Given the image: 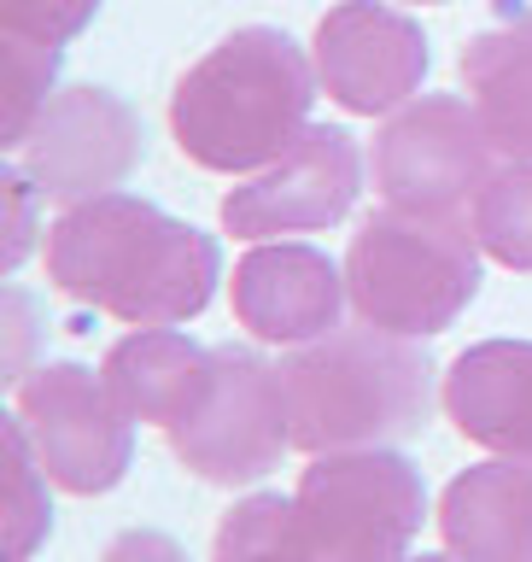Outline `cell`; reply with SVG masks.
<instances>
[{
  "mask_svg": "<svg viewBox=\"0 0 532 562\" xmlns=\"http://www.w3.org/2000/svg\"><path fill=\"white\" fill-rule=\"evenodd\" d=\"M223 252L193 228L135 193H94L59 211L47 228V276L77 305H94L135 328H176L217 293Z\"/></svg>",
  "mask_w": 532,
  "mask_h": 562,
  "instance_id": "obj_1",
  "label": "cell"
},
{
  "mask_svg": "<svg viewBox=\"0 0 532 562\" xmlns=\"http://www.w3.org/2000/svg\"><path fill=\"white\" fill-rule=\"evenodd\" d=\"M316 65L287 30L246 24L182 70L170 94V135L182 158L217 176L270 170L310 130Z\"/></svg>",
  "mask_w": 532,
  "mask_h": 562,
  "instance_id": "obj_2",
  "label": "cell"
},
{
  "mask_svg": "<svg viewBox=\"0 0 532 562\" xmlns=\"http://www.w3.org/2000/svg\"><path fill=\"white\" fill-rule=\"evenodd\" d=\"M433 358L416 334L393 328H328L322 340L293 346L281 363L293 446L310 457L381 451L428 428L433 416Z\"/></svg>",
  "mask_w": 532,
  "mask_h": 562,
  "instance_id": "obj_3",
  "label": "cell"
},
{
  "mask_svg": "<svg viewBox=\"0 0 532 562\" xmlns=\"http://www.w3.org/2000/svg\"><path fill=\"white\" fill-rule=\"evenodd\" d=\"M480 235L463 211H375L346 252V293L363 323L393 334L451 328L480 293Z\"/></svg>",
  "mask_w": 532,
  "mask_h": 562,
  "instance_id": "obj_4",
  "label": "cell"
},
{
  "mask_svg": "<svg viewBox=\"0 0 532 562\" xmlns=\"http://www.w3.org/2000/svg\"><path fill=\"white\" fill-rule=\"evenodd\" d=\"M428 486L398 451H333L298 474L293 527L310 562H410Z\"/></svg>",
  "mask_w": 532,
  "mask_h": 562,
  "instance_id": "obj_5",
  "label": "cell"
},
{
  "mask_svg": "<svg viewBox=\"0 0 532 562\" xmlns=\"http://www.w3.org/2000/svg\"><path fill=\"white\" fill-rule=\"evenodd\" d=\"M12 416L24 422L35 457H42L47 481L94 498L112 492L129 474V411L112 398L105 375L94 381V369L82 363H42L12 386Z\"/></svg>",
  "mask_w": 532,
  "mask_h": 562,
  "instance_id": "obj_6",
  "label": "cell"
},
{
  "mask_svg": "<svg viewBox=\"0 0 532 562\" xmlns=\"http://www.w3.org/2000/svg\"><path fill=\"white\" fill-rule=\"evenodd\" d=\"M170 446L211 486H246L258 474H270L281 451L293 446L281 369L246 346H217L211 393L182 428H170Z\"/></svg>",
  "mask_w": 532,
  "mask_h": 562,
  "instance_id": "obj_7",
  "label": "cell"
},
{
  "mask_svg": "<svg viewBox=\"0 0 532 562\" xmlns=\"http://www.w3.org/2000/svg\"><path fill=\"white\" fill-rule=\"evenodd\" d=\"M491 135L474 100L421 94L398 105L375 135V188L386 205L404 211H463L491 176Z\"/></svg>",
  "mask_w": 532,
  "mask_h": 562,
  "instance_id": "obj_8",
  "label": "cell"
},
{
  "mask_svg": "<svg viewBox=\"0 0 532 562\" xmlns=\"http://www.w3.org/2000/svg\"><path fill=\"white\" fill-rule=\"evenodd\" d=\"M12 165L30 176L42 200H94L140 165V117L112 88H65L12 147Z\"/></svg>",
  "mask_w": 532,
  "mask_h": 562,
  "instance_id": "obj_9",
  "label": "cell"
},
{
  "mask_svg": "<svg viewBox=\"0 0 532 562\" xmlns=\"http://www.w3.org/2000/svg\"><path fill=\"white\" fill-rule=\"evenodd\" d=\"M358 188H363L358 135L333 130V123H310L270 170H258L246 188L223 193V228L240 240L333 228L358 205Z\"/></svg>",
  "mask_w": 532,
  "mask_h": 562,
  "instance_id": "obj_10",
  "label": "cell"
},
{
  "mask_svg": "<svg viewBox=\"0 0 532 562\" xmlns=\"http://www.w3.org/2000/svg\"><path fill=\"white\" fill-rule=\"evenodd\" d=\"M428 77V35L416 18L381 0H340L316 24V82L346 112L375 117L416 100Z\"/></svg>",
  "mask_w": 532,
  "mask_h": 562,
  "instance_id": "obj_11",
  "label": "cell"
},
{
  "mask_svg": "<svg viewBox=\"0 0 532 562\" xmlns=\"http://www.w3.org/2000/svg\"><path fill=\"white\" fill-rule=\"evenodd\" d=\"M228 299H235L240 328H252L258 340L305 346V340H322L328 328H340V305L351 293L328 252L281 240V246H252L235 263Z\"/></svg>",
  "mask_w": 532,
  "mask_h": 562,
  "instance_id": "obj_12",
  "label": "cell"
},
{
  "mask_svg": "<svg viewBox=\"0 0 532 562\" xmlns=\"http://www.w3.org/2000/svg\"><path fill=\"white\" fill-rule=\"evenodd\" d=\"M445 411L474 446L532 457V340L468 346L445 375Z\"/></svg>",
  "mask_w": 532,
  "mask_h": 562,
  "instance_id": "obj_13",
  "label": "cell"
},
{
  "mask_svg": "<svg viewBox=\"0 0 532 562\" xmlns=\"http://www.w3.org/2000/svg\"><path fill=\"white\" fill-rule=\"evenodd\" d=\"M105 386L129 411V422H152V428H182V422L205 404L211 375H217V351L193 346L176 328H140L129 340L105 351Z\"/></svg>",
  "mask_w": 532,
  "mask_h": 562,
  "instance_id": "obj_14",
  "label": "cell"
},
{
  "mask_svg": "<svg viewBox=\"0 0 532 562\" xmlns=\"http://www.w3.org/2000/svg\"><path fill=\"white\" fill-rule=\"evenodd\" d=\"M439 533L463 562H532V457L456 474L439 498Z\"/></svg>",
  "mask_w": 532,
  "mask_h": 562,
  "instance_id": "obj_15",
  "label": "cell"
},
{
  "mask_svg": "<svg viewBox=\"0 0 532 562\" xmlns=\"http://www.w3.org/2000/svg\"><path fill=\"white\" fill-rule=\"evenodd\" d=\"M463 88L503 158H532V7L463 47Z\"/></svg>",
  "mask_w": 532,
  "mask_h": 562,
  "instance_id": "obj_16",
  "label": "cell"
},
{
  "mask_svg": "<svg viewBox=\"0 0 532 562\" xmlns=\"http://www.w3.org/2000/svg\"><path fill=\"white\" fill-rule=\"evenodd\" d=\"M474 235L503 270H532V158H509L474 193Z\"/></svg>",
  "mask_w": 532,
  "mask_h": 562,
  "instance_id": "obj_17",
  "label": "cell"
},
{
  "mask_svg": "<svg viewBox=\"0 0 532 562\" xmlns=\"http://www.w3.org/2000/svg\"><path fill=\"white\" fill-rule=\"evenodd\" d=\"M217 562H310L293 527V498H281V492L240 498L217 527Z\"/></svg>",
  "mask_w": 532,
  "mask_h": 562,
  "instance_id": "obj_18",
  "label": "cell"
},
{
  "mask_svg": "<svg viewBox=\"0 0 532 562\" xmlns=\"http://www.w3.org/2000/svg\"><path fill=\"white\" fill-rule=\"evenodd\" d=\"M7 463H12V492H7V562H30V551L47 539L53 527V509H47V469L35 457L24 422H7Z\"/></svg>",
  "mask_w": 532,
  "mask_h": 562,
  "instance_id": "obj_19",
  "label": "cell"
},
{
  "mask_svg": "<svg viewBox=\"0 0 532 562\" xmlns=\"http://www.w3.org/2000/svg\"><path fill=\"white\" fill-rule=\"evenodd\" d=\"M7 70H12V94H7V153L24 140V130L42 117L53 70H59V47L47 42H24V35H7Z\"/></svg>",
  "mask_w": 532,
  "mask_h": 562,
  "instance_id": "obj_20",
  "label": "cell"
},
{
  "mask_svg": "<svg viewBox=\"0 0 532 562\" xmlns=\"http://www.w3.org/2000/svg\"><path fill=\"white\" fill-rule=\"evenodd\" d=\"M94 12H100V0H0L7 35L47 42V47H65L70 35H82Z\"/></svg>",
  "mask_w": 532,
  "mask_h": 562,
  "instance_id": "obj_21",
  "label": "cell"
},
{
  "mask_svg": "<svg viewBox=\"0 0 532 562\" xmlns=\"http://www.w3.org/2000/svg\"><path fill=\"white\" fill-rule=\"evenodd\" d=\"M100 562H188V551L170 533H158V527H129V533L105 544Z\"/></svg>",
  "mask_w": 532,
  "mask_h": 562,
  "instance_id": "obj_22",
  "label": "cell"
},
{
  "mask_svg": "<svg viewBox=\"0 0 532 562\" xmlns=\"http://www.w3.org/2000/svg\"><path fill=\"white\" fill-rule=\"evenodd\" d=\"M7 200H12V240H7V270H18L24 263V252H30V200H35V182L18 165H7Z\"/></svg>",
  "mask_w": 532,
  "mask_h": 562,
  "instance_id": "obj_23",
  "label": "cell"
},
{
  "mask_svg": "<svg viewBox=\"0 0 532 562\" xmlns=\"http://www.w3.org/2000/svg\"><path fill=\"white\" fill-rule=\"evenodd\" d=\"M416 562H463V557H416Z\"/></svg>",
  "mask_w": 532,
  "mask_h": 562,
  "instance_id": "obj_24",
  "label": "cell"
},
{
  "mask_svg": "<svg viewBox=\"0 0 532 562\" xmlns=\"http://www.w3.org/2000/svg\"><path fill=\"white\" fill-rule=\"evenodd\" d=\"M421 7H433V0H421Z\"/></svg>",
  "mask_w": 532,
  "mask_h": 562,
  "instance_id": "obj_25",
  "label": "cell"
}]
</instances>
